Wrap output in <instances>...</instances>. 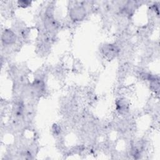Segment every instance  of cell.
Returning <instances> with one entry per match:
<instances>
[{"label": "cell", "mask_w": 160, "mask_h": 160, "mask_svg": "<svg viewBox=\"0 0 160 160\" xmlns=\"http://www.w3.org/2000/svg\"><path fill=\"white\" fill-rule=\"evenodd\" d=\"M86 15V11L84 7L77 5L72 7L69 11V16L74 21H80L84 19Z\"/></svg>", "instance_id": "6da1fadb"}, {"label": "cell", "mask_w": 160, "mask_h": 160, "mask_svg": "<svg viewBox=\"0 0 160 160\" xmlns=\"http://www.w3.org/2000/svg\"><path fill=\"white\" fill-rule=\"evenodd\" d=\"M16 41V34L11 29H5L2 34V42L4 45H11Z\"/></svg>", "instance_id": "7a4b0ae2"}, {"label": "cell", "mask_w": 160, "mask_h": 160, "mask_svg": "<svg viewBox=\"0 0 160 160\" xmlns=\"http://www.w3.org/2000/svg\"><path fill=\"white\" fill-rule=\"evenodd\" d=\"M102 52L106 57L112 58L118 54V49L113 44H106L102 47Z\"/></svg>", "instance_id": "3957f363"}, {"label": "cell", "mask_w": 160, "mask_h": 160, "mask_svg": "<svg viewBox=\"0 0 160 160\" xmlns=\"http://www.w3.org/2000/svg\"><path fill=\"white\" fill-rule=\"evenodd\" d=\"M18 3L21 6L24 8L28 6L30 4V2L28 1H18Z\"/></svg>", "instance_id": "277c9868"}]
</instances>
